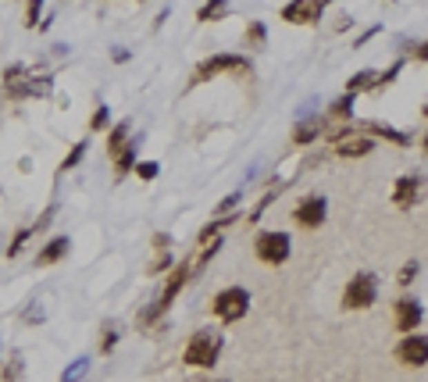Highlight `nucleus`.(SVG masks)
I'll return each mask as SVG.
<instances>
[{"label":"nucleus","instance_id":"9","mask_svg":"<svg viewBox=\"0 0 428 382\" xmlns=\"http://www.w3.org/2000/svg\"><path fill=\"white\" fill-rule=\"evenodd\" d=\"M396 357L403 361V365H411V368H425L428 365V336L425 332L403 336L400 347H396Z\"/></svg>","mask_w":428,"mask_h":382},{"label":"nucleus","instance_id":"4","mask_svg":"<svg viewBox=\"0 0 428 382\" xmlns=\"http://www.w3.org/2000/svg\"><path fill=\"white\" fill-rule=\"evenodd\" d=\"M378 300V275L375 271H357L342 289V307L347 311H368Z\"/></svg>","mask_w":428,"mask_h":382},{"label":"nucleus","instance_id":"41","mask_svg":"<svg viewBox=\"0 0 428 382\" xmlns=\"http://www.w3.org/2000/svg\"><path fill=\"white\" fill-rule=\"evenodd\" d=\"M414 57H418V61H428V39H425V44L414 50Z\"/></svg>","mask_w":428,"mask_h":382},{"label":"nucleus","instance_id":"42","mask_svg":"<svg viewBox=\"0 0 428 382\" xmlns=\"http://www.w3.org/2000/svg\"><path fill=\"white\" fill-rule=\"evenodd\" d=\"M421 151H425V154H428V133H425V136H421Z\"/></svg>","mask_w":428,"mask_h":382},{"label":"nucleus","instance_id":"44","mask_svg":"<svg viewBox=\"0 0 428 382\" xmlns=\"http://www.w3.org/2000/svg\"><path fill=\"white\" fill-rule=\"evenodd\" d=\"M222 382H225V379H222Z\"/></svg>","mask_w":428,"mask_h":382},{"label":"nucleus","instance_id":"16","mask_svg":"<svg viewBox=\"0 0 428 382\" xmlns=\"http://www.w3.org/2000/svg\"><path fill=\"white\" fill-rule=\"evenodd\" d=\"M128 136H133V122L125 118V122H118L115 129H111V136H107V154H111V157H118V154L125 151V146L133 143Z\"/></svg>","mask_w":428,"mask_h":382},{"label":"nucleus","instance_id":"22","mask_svg":"<svg viewBox=\"0 0 428 382\" xmlns=\"http://www.w3.org/2000/svg\"><path fill=\"white\" fill-rule=\"evenodd\" d=\"M225 15H228V0H207V4L197 11V22H218Z\"/></svg>","mask_w":428,"mask_h":382},{"label":"nucleus","instance_id":"33","mask_svg":"<svg viewBox=\"0 0 428 382\" xmlns=\"http://www.w3.org/2000/svg\"><path fill=\"white\" fill-rule=\"evenodd\" d=\"M118 343V329L115 325H104V339H100V354H111Z\"/></svg>","mask_w":428,"mask_h":382},{"label":"nucleus","instance_id":"38","mask_svg":"<svg viewBox=\"0 0 428 382\" xmlns=\"http://www.w3.org/2000/svg\"><path fill=\"white\" fill-rule=\"evenodd\" d=\"M111 61H118V65H121V61H128V50L125 47H115L111 50Z\"/></svg>","mask_w":428,"mask_h":382},{"label":"nucleus","instance_id":"39","mask_svg":"<svg viewBox=\"0 0 428 382\" xmlns=\"http://www.w3.org/2000/svg\"><path fill=\"white\" fill-rule=\"evenodd\" d=\"M375 32H378V26H371V29H368V32H364V36H360V39H353V44H357V47H364V44H368V39H371V36H375Z\"/></svg>","mask_w":428,"mask_h":382},{"label":"nucleus","instance_id":"5","mask_svg":"<svg viewBox=\"0 0 428 382\" xmlns=\"http://www.w3.org/2000/svg\"><path fill=\"white\" fill-rule=\"evenodd\" d=\"M253 254H257V261H264V265H286L289 261V254H293V240H289V232H257V240H253Z\"/></svg>","mask_w":428,"mask_h":382},{"label":"nucleus","instance_id":"21","mask_svg":"<svg viewBox=\"0 0 428 382\" xmlns=\"http://www.w3.org/2000/svg\"><path fill=\"white\" fill-rule=\"evenodd\" d=\"M353 93H342L339 100H332L329 104V111H325V118H339V122H350V115H353Z\"/></svg>","mask_w":428,"mask_h":382},{"label":"nucleus","instance_id":"6","mask_svg":"<svg viewBox=\"0 0 428 382\" xmlns=\"http://www.w3.org/2000/svg\"><path fill=\"white\" fill-rule=\"evenodd\" d=\"M211 311H214V318H218V322H225V325L240 322V318L250 311V293H246L243 286H225V289L211 300Z\"/></svg>","mask_w":428,"mask_h":382},{"label":"nucleus","instance_id":"18","mask_svg":"<svg viewBox=\"0 0 428 382\" xmlns=\"http://www.w3.org/2000/svg\"><path fill=\"white\" fill-rule=\"evenodd\" d=\"M375 79H378V75H375L371 68H360L357 75L347 79V93H353V97H357V93H371V90H375Z\"/></svg>","mask_w":428,"mask_h":382},{"label":"nucleus","instance_id":"12","mask_svg":"<svg viewBox=\"0 0 428 382\" xmlns=\"http://www.w3.org/2000/svg\"><path fill=\"white\" fill-rule=\"evenodd\" d=\"M332 151H335V157H364V154L375 151V136L353 133V136H347V140L332 143Z\"/></svg>","mask_w":428,"mask_h":382},{"label":"nucleus","instance_id":"20","mask_svg":"<svg viewBox=\"0 0 428 382\" xmlns=\"http://www.w3.org/2000/svg\"><path fill=\"white\" fill-rule=\"evenodd\" d=\"M54 90V79L50 75H43V79H26V90H21V100H39V97H50Z\"/></svg>","mask_w":428,"mask_h":382},{"label":"nucleus","instance_id":"2","mask_svg":"<svg viewBox=\"0 0 428 382\" xmlns=\"http://www.w3.org/2000/svg\"><path fill=\"white\" fill-rule=\"evenodd\" d=\"M218 357H222V336L214 329H197L182 350V361L189 368H214Z\"/></svg>","mask_w":428,"mask_h":382},{"label":"nucleus","instance_id":"32","mask_svg":"<svg viewBox=\"0 0 428 382\" xmlns=\"http://www.w3.org/2000/svg\"><path fill=\"white\" fill-rule=\"evenodd\" d=\"M157 172H161V164H157V161H139V164H136V175H139L143 182L157 179Z\"/></svg>","mask_w":428,"mask_h":382},{"label":"nucleus","instance_id":"8","mask_svg":"<svg viewBox=\"0 0 428 382\" xmlns=\"http://www.w3.org/2000/svg\"><path fill=\"white\" fill-rule=\"evenodd\" d=\"M321 15H325V8H321L318 0H289V4L282 8V22H289V26H318Z\"/></svg>","mask_w":428,"mask_h":382},{"label":"nucleus","instance_id":"3","mask_svg":"<svg viewBox=\"0 0 428 382\" xmlns=\"http://www.w3.org/2000/svg\"><path fill=\"white\" fill-rule=\"evenodd\" d=\"M253 65H250V57L243 54H214V57H204L197 72H193V86H200V82L214 79V75H246Z\"/></svg>","mask_w":428,"mask_h":382},{"label":"nucleus","instance_id":"1","mask_svg":"<svg viewBox=\"0 0 428 382\" xmlns=\"http://www.w3.org/2000/svg\"><path fill=\"white\" fill-rule=\"evenodd\" d=\"M193 279L189 275V261H179L175 268H171V275H168V283H164V289H161V300H154V304H146L143 311H139V325L143 329H150L157 322V318H164V311L175 304V296L182 293V286Z\"/></svg>","mask_w":428,"mask_h":382},{"label":"nucleus","instance_id":"24","mask_svg":"<svg viewBox=\"0 0 428 382\" xmlns=\"http://www.w3.org/2000/svg\"><path fill=\"white\" fill-rule=\"evenodd\" d=\"M243 204V189H235V193H228L218 207H214V215H218V218H228V215H235V207H240Z\"/></svg>","mask_w":428,"mask_h":382},{"label":"nucleus","instance_id":"19","mask_svg":"<svg viewBox=\"0 0 428 382\" xmlns=\"http://www.w3.org/2000/svg\"><path fill=\"white\" fill-rule=\"evenodd\" d=\"M136 164H139V161H136V143H128L125 151H121V154L115 157V179L121 182V179H125L128 172H136Z\"/></svg>","mask_w":428,"mask_h":382},{"label":"nucleus","instance_id":"35","mask_svg":"<svg viewBox=\"0 0 428 382\" xmlns=\"http://www.w3.org/2000/svg\"><path fill=\"white\" fill-rule=\"evenodd\" d=\"M39 11H43V0H29V4H26V26L29 29L39 26Z\"/></svg>","mask_w":428,"mask_h":382},{"label":"nucleus","instance_id":"23","mask_svg":"<svg viewBox=\"0 0 428 382\" xmlns=\"http://www.w3.org/2000/svg\"><path fill=\"white\" fill-rule=\"evenodd\" d=\"M21 375H26V357L14 350L11 361L4 365V372H0V382H21Z\"/></svg>","mask_w":428,"mask_h":382},{"label":"nucleus","instance_id":"15","mask_svg":"<svg viewBox=\"0 0 428 382\" xmlns=\"http://www.w3.org/2000/svg\"><path fill=\"white\" fill-rule=\"evenodd\" d=\"M321 133H325V122H321V118H300V125L293 129V143H296V146H307V143H314Z\"/></svg>","mask_w":428,"mask_h":382},{"label":"nucleus","instance_id":"25","mask_svg":"<svg viewBox=\"0 0 428 382\" xmlns=\"http://www.w3.org/2000/svg\"><path fill=\"white\" fill-rule=\"evenodd\" d=\"M32 236V225L29 229H18L14 232V236L8 240V247H4V254H8V258H18V254H21V247H26V240Z\"/></svg>","mask_w":428,"mask_h":382},{"label":"nucleus","instance_id":"34","mask_svg":"<svg viewBox=\"0 0 428 382\" xmlns=\"http://www.w3.org/2000/svg\"><path fill=\"white\" fill-rule=\"evenodd\" d=\"M400 68H403V65H393L389 72H382V75L375 79V90H371V93H382L385 86H389V82H396V75H400Z\"/></svg>","mask_w":428,"mask_h":382},{"label":"nucleus","instance_id":"30","mask_svg":"<svg viewBox=\"0 0 428 382\" xmlns=\"http://www.w3.org/2000/svg\"><path fill=\"white\" fill-rule=\"evenodd\" d=\"M418 271H421L418 261H407V265L400 268V275H396V283H400V286H411V283L418 279Z\"/></svg>","mask_w":428,"mask_h":382},{"label":"nucleus","instance_id":"31","mask_svg":"<svg viewBox=\"0 0 428 382\" xmlns=\"http://www.w3.org/2000/svg\"><path fill=\"white\" fill-rule=\"evenodd\" d=\"M86 368H90V361H86V357H79L75 365H68V368H64V379H61V382H75V379H82V375H86Z\"/></svg>","mask_w":428,"mask_h":382},{"label":"nucleus","instance_id":"7","mask_svg":"<svg viewBox=\"0 0 428 382\" xmlns=\"http://www.w3.org/2000/svg\"><path fill=\"white\" fill-rule=\"evenodd\" d=\"M325 218H329V200L321 193H307L304 200L296 204V211H293V222L300 229H321Z\"/></svg>","mask_w":428,"mask_h":382},{"label":"nucleus","instance_id":"29","mask_svg":"<svg viewBox=\"0 0 428 382\" xmlns=\"http://www.w3.org/2000/svg\"><path fill=\"white\" fill-rule=\"evenodd\" d=\"M171 265H175V261H171V254H168V250H157V258L150 261V268H146V271H150V275H161V271H168Z\"/></svg>","mask_w":428,"mask_h":382},{"label":"nucleus","instance_id":"28","mask_svg":"<svg viewBox=\"0 0 428 382\" xmlns=\"http://www.w3.org/2000/svg\"><path fill=\"white\" fill-rule=\"evenodd\" d=\"M107 125H111V108L100 104V108L90 115V133H100V129H107Z\"/></svg>","mask_w":428,"mask_h":382},{"label":"nucleus","instance_id":"14","mask_svg":"<svg viewBox=\"0 0 428 382\" xmlns=\"http://www.w3.org/2000/svg\"><path fill=\"white\" fill-rule=\"evenodd\" d=\"M357 133H364V136H378V140H389V143H400V146L411 143V136L400 133V129H393V125H385V122H357Z\"/></svg>","mask_w":428,"mask_h":382},{"label":"nucleus","instance_id":"27","mask_svg":"<svg viewBox=\"0 0 428 382\" xmlns=\"http://www.w3.org/2000/svg\"><path fill=\"white\" fill-rule=\"evenodd\" d=\"M264 39H268V29H264V22H250L246 26V44L257 50V47H264Z\"/></svg>","mask_w":428,"mask_h":382},{"label":"nucleus","instance_id":"37","mask_svg":"<svg viewBox=\"0 0 428 382\" xmlns=\"http://www.w3.org/2000/svg\"><path fill=\"white\" fill-rule=\"evenodd\" d=\"M39 318H43V307H39V304H32V307L26 311V322H29V325H36Z\"/></svg>","mask_w":428,"mask_h":382},{"label":"nucleus","instance_id":"40","mask_svg":"<svg viewBox=\"0 0 428 382\" xmlns=\"http://www.w3.org/2000/svg\"><path fill=\"white\" fill-rule=\"evenodd\" d=\"M168 243H171V236H164V232H161V236H154V247L157 250H168Z\"/></svg>","mask_w":428,"mask_h":382},{"label":"nucleus","instance_id":"13","mask_svg":"<svg viewBox=\"0 0 428 382\" xmlns=\"http://www.w3.org/2000/svg\"><path fill=\"white\" fill-rule=\"evenodd\" d=\"M68 250H72V240H68V236H50L47 243L39 247L36 265H39V268H50V265H57V261L68 258Z\"/></svg>","mask_w":428,"mask_h":382},{"label":"nucleus","instance_id":"43","mask_svg":"<svg viewBox=\"0 0 428 382\" xmlns=\"http://www.w3.org/2000/svg\"><path fill=\"white\" fill-rule=\"evenodd\" d=\"M425 118H428V104H425Z\"/></svg>","mask_w":428,"mask_h":382},{"label":"nucleus","instance_id":"11","mask_svg":"<svg viewBox=\"0 0 428 382\" xmlns=\"http://www.w3.org/2000/svg\"><path fill=\"white\" fill-rule=\"evenodd\" d=\"M421 193H425V186H421L418 175H400L396 186H393V204H396L400 211H411V207L421 200Z\"/></svg>","mask_w":428,"mask_h":382},{"label":"nucleus","instance_id":"26","mask_svg":"<svg viewBox=\"0 0 428 382\" xmlns=\"http://www.w3.org/2000/svg\"><path fill=\"white\" fill-rule=\"evenodd\" d=\"M86 151H90V143H86V140H79V143L72 146V151H68V157L61 161V172H72V168L82 161V154H86Z\"/></svg>","mask_w":428,"mask_h":382},{"label":"nucleus","instance_id":"17","mask_svg":"<svg viewBox=\"0 0 428 382\" xmlns=\"http://www.w3.org/2000/svg\"><path fill=\"white\" fill-rule=\"evenodd\" d=\"M26 79H29L26 65H11V68L4 72V90H8V97H21V90H26Z\"/></svg>","mask_w":428,"mask_h":382},{"label":"nucleus","instance_id":"10","mask_svg":"<svg viewBox=\"0 0 428 382\" xmlns=\"http://www.w3.org/2000/svg\"><path fill=\"white\" fill-rule=\"evenodd\" d=\"M393 318H396V329H400L403 336H411V332H418L425 311H421V304L414 300V296H400L396 307H393Z\"/></svg>","mask_w":428,"mask_h":382},{"label":"nucleus","instance_id":"36","mask_svg":"<svg viewBox=\"0 0 428 382\" xmlns=\"http://www.w3.org/2000/svg\"><path fill=\"white\" fill-rule=\"evenodd\" d=\"M54 211H57V207H47V211H43V215H39V222L32 225V232H43V229H47V225L54 222Z\"/></svg>","mask_w":428,"mask_h":382}]
</instances>
